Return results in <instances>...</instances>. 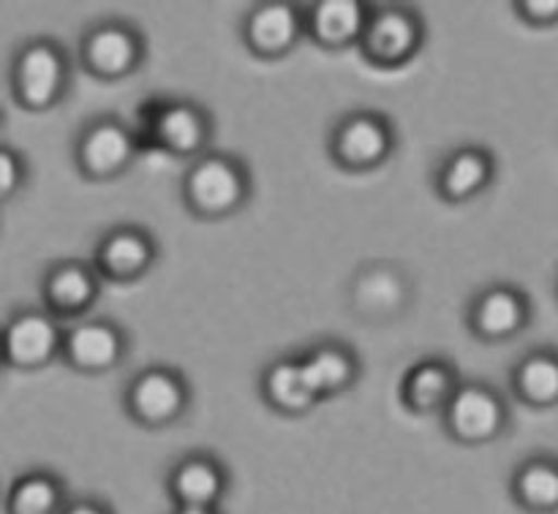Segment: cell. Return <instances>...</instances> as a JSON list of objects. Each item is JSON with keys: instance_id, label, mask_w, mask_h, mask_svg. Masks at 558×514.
I'll list each match as a JSON object with an SVG mask.
<instances>
[{"instance_id": "13", "label": "cell", "mask_w": 558, "mask_h": 514, "mask_svg": "<svg viewBox=\"0 0 558 514\" xmlns=\"http://www.w3.org/2000/svg\"><path fill=\"white\" fill-rule=\"evenodd\" d=\"M529 321V305L521 292L510 286H494L474 303L472 327L485 341H507L518 335Z\"/></svg>"}, {"instance_id": "9", "label": "cell", "mask_w": 558, "mask_h": 514, "mask_svg": "<svg viewBox=\"0 0 558 514\" xmlns=\"http://www.w3.org/2000/svg\"><path fill=\"white\" fill-rule=\"evenodd\" d=\"M63 332L49 314L25 310L14 316L3 332V354L16 368H41L60 352Z\"/></svg>"}, {"instance_id": "5", "label": "cell", "mask_w": 558, "mask_h": 514, "mask_svg": "<svg viewBox=\"0 0 558 514\" xmlns=\"http://www.w3.org/2000/svg\"><path fill=\"white\" fill-rule=\"evenodd\" d=\"M125 403L136 423L147 425V428H163L183 417L185 406H189V387L174 370H142L131 381Z\"/></svg>"}, {"instance_id": "11", "label": "cell", "mask_w": 558, "mask_h": 514, "mask_svg": "<svg viewBox=\"0 0 558 514\" xmlns=\"http://www.w3.org/2000/svg\"><path fill=\"white\" fill-rule=\"evenodd\" d=\"M303 36V16L289 3H259L245 20V44L262 58L292 52Z\"/></svg>"}, {"instance_id": "21", "label": "cell", "mask_w": 558, "mask_h": 514, "mask_svg": "<svg viewBox=\"0 0 558 514\" xmlns=\"http://www.w3.org/2000/svg\"><path fill=\"white\" fill-rule=\"evenodd\" d=\"M456 390V370L450 365L439 363V359H428V363L417 365L407 376V381H403V401H407L412 412L434 414L450 403Z\"/></svg>"}, {"instance_id": "22", "label": "cell", "mask_w": 558, "mask_h": 514, "mask_svg": "<svg viewBox=\"0 0 558 514\" xmlns=\"http://www.w3.org/2000/svg\"><path fill=\"white\" fill-rule=\"evenodd\" d=\"M521 401L529 406H554L558 401V363L550 352H534L518 365L515 376H512Z\"/></svg>"}, {"instance_id": "23", "label": "cell", "mask_w": 558, "mask_h": 514, "mask_svg": "<svg viewBox=\"0 0 558 514\" xmlns=\"http://www.w3.org/2000/svg\"><path fill=\"white\" fill-rule=\"evenodd\" d=\"M515 499L532 512L558 506V472L550 461H529L515 477Z\"/></svg>"}, {"instance_id": "15", "label": "cell", "mask_w": 558, "mask_h": 514, "mask_svg": "<svg viewBox=\"0 0 558 514\" xmlns=\"http://www.w3.org/2000/svg\"><path fill=\"white\" fill-rule=\"evenodd\" d=\"M210 120L199 107L174 101L156 114V139L163 150L174 156H196L207 145Z\"/></svg>"}, {"instance_id": "2", "label": "cell", "mask_w": 558, "mask_h": 514, "mask_svg": "<svg viewBox=\"0 0 558 514\" xmlns=\"http://www.w3.org/2000/svg\"><path fill=\"white\" fill-rule=\"evenodd\" d=\"M69 82V63L58 44L33 41L14 63L16 98L31 112H47L63 98Z\"/></svg>"}, {"instance_id": "17", "label": "cell", "mask_w": 558, "mask_h": 514, "mask_svg": "<svg viewBox=\"0 0 558 514\" xmlns=\"http://www.w3.org/2000/svg\"><path fill=\"white\" fill-rule=\"evenodd\" d=\"M44 297L52 314L60 316H80L96 303L98 281L90 267L85 265H58L47 276L44 283Z\"/></svg>"}, {"instance_id": "27", "label": "cell", "mask_w": 558, "mask_h": 514, "mask_svg": "<svg viewBox=\"0 0 558 514\" xmlns=\"http://www.w3.org/2000/svg\"><path fill=\"white\" fill-rule=\"evenodd\" d=\"M60 514H109V510L101 504H93V501H80V504H71L65 510H60Z\"/></svg>"}, {"instance_id": "6", "label": "cell", "mask_w": 558, "mask_h": 514, "mask_svg": "<svg viewBox=\"0 0 558 514\" xmlns=\"http://www.w3.org/2000/svg\"><path fill=\"white\" fill-rule=\"evenodd\" d=\"M392 150V131L385 118L374 112H357L341 120L332 134V156L354 172L379 167Z\"/></svg>"}, {"instance_id": "7", "label": "cell", "mask_w": 558, "mask_h": 514, "mask_svg": "<svg viewBox=\"0 0 558 514\" xmlns=\"http://www.w3.org/2000/svg\"><path fill=\"white\" fill-rule=\"evenodd\" d=\"M82 60L87 71L101 79L129 76L142 63V38L134 27L120 22H104L93 27L82 41Z\"/></svg>"}, {"instance_id": "18", "label": "cell", "mask_w": 558, "mask_h": 514, "mask_svg": "<svg viewBox=\"0 0 558 514\" xmlns=\"http://www.w3.org/2000/svg\"><path fill=\"white\" fill-rule=\"evenodd\" d=\"M494 178V161L477 147H463L447 158L439 172V191L450 201H466L477 196Z\"/></svg>"}, {"instance_id": "3", "label": "cell", "mask_w": 558, "mask_h": 514, "mask_svg": "<svg viewBox=\"0 0 558 514\" xmlns=\"http://www.w3.org/2000/svg\"><path fill=\"white\" fill-rule=\"evenodd\" d=\"M357 44L371 63L396 69L417 54L420 44H423V22L412 9L385 5V9L368 14Z\"/></svg>"}, {"instance_id": "14", "label": "cell", "mask_w": 558, "mask_h": 514, "mask_svg": "<svg viewBox=\"0 0 558 514\" xmlns=\"http://www.w3.org/2000/svg\"><path fill=\"white\" fill-rule=\"evenodd\" d=\"M368 14L371 11L357 0H322L311 9L308 30L322 47L341 49L360 41Z\"/></svg>"}, {"instance_id": "19", "label": "cell", "mask_w": 558, "mask_h": 514, "mask_svg": "<svg viewBox=\"0 0 558 514\" xmlns=\"http://www.w3.org/2000/svg\"><path fill=\"white\" fill-rule=\"evenodd\" d=\"M262 390L270 406L283 414H305L319 403V395L311 390L300 359H278L265 370Z\"/></svg>"}, {"instance_id": "26", "label": "cell", "mask_w": 558, "mask_h": 514, "mask_svg": "<svg viewBox=\"0 0 558 514\" xmlns=\"http://www.w3.org/2000/svg\"><path fill=\"white\" fill-rule=\"evenodd\" d=\"M518 11L532 25H550L558 16V0H526L518 5Z\"/></svg>"}, {"instance_id": "12", "label": "cell", "mask_w": 558, "mask_h": 514, "mask_svg": "<svg viewBox=\"0 0 558 514\" xmlns=\"http://www.w3.org/2000/svg\"><path fill=\"white\" fill-rule=\"evenodd\" d=\"M96 259L104 276L112 281H134L150 270L156 259V245L142 229L123 227L101 240Z\"/></svg>"}, {"instance_id": "16", "label": "cell", "mask_w": 558, "mask_h": 514, "mask_svg": "<svg viewBox=\"0 0 558 514\" xmlns=\"http://www.w3.org/2000/svg\"><path fill=\"white\" fill-rule=\"evenodd\" d=\"M178 506H207L216 510L227 490V474L213 457H185L169 477Z\"/></svg>"}, {"instance_id": "1", "label": "cell", "mask_w": 558, "mask_h": 514, "mask_svg": "<svg viewBox=\"0 0 558 514\" xmlns=\"http://www.w3.org/2000/svg\"><path fill=\"white\" fill-rule=\"evenodd\" d=\"M183 191L191 210L202 218H223L243 207L248 178L234 158L207 156L191 167Z\"/></svg>"}, {"instance_id": "24", "label": "cell", "mask_w": 558, "mask_h": 514, "mask_svg": "<svg viewBox=\"0 0 558 514\" xmlns=\"http://www.w3.org/2000/svg\"><path fill=\"white\" fill-rule=\"evenodd\" d=\"M60 504H63L60 485L47 474H31L20 479L9 499L11 514H54Z\"/></svg>"}, {"instance_id": "10", "label": "cell", "mask_w": 558, "mask_h": 514, "mask_svg": "<svg viewBox=\"0 0 558 514\" xmlns=\"http://www.w3.org/2000/svg\"><path fill=\"white\" fill-rule=\"evenodd\" d=\"M60 352L71 368L82 374H104L123 359L125 338L107 321H82L65 332Z\"/></svg>"}, {"instance_id": "4", "label": "cell", "mask_w": 558, "mask_h": 514, "mask_svg": "<svg viewBox=\"0 0 558 514\" xmlns=\"http://www.w3.org/2000/svg\"><path fill=\"white\" fill-rule=\"evenodd\" d=\"M445 419L447 430L463 444H488L505 430L507 408L490 387L466 384L452 392Z\"/></svg>"}, {"instance_id": "25", "label": "cell", "mask_w": 558, "mask_h": 514, "mask_svg": "<svg viewBox=\"0 0 558 514\" xmlns=\"http://www.w3.org/2000/svg\"><path fill=\"white\" fill-rule=\"evenodd\" d=\"M22 183V163L11 150H0V201L9 199Z\"/></svg>"}, {"instance_id": "20", "label": "cell", "mask_w": 558, "mask_h": 514, "mask_svg": "<svg viewBox=\"0 0 558 514\" xmlns=\"http://www.w3.org/2000/svg\"><path fill=\"white\" fill-rule=\"evenodd\" d=\"M300 368H303L311 390H314L322 401L325 395L341 392L352 384L354 376H357V359H354V354L347 352L343 346L325 343V346L311 348V352L300 359Z\"/></svg>"}, {"instance_id": "8", "label": "cell", "mask_w": 558, "mask_h": 514, "mask_svg": "<svg viewBox=\"0 0 558 514\" xmlns=\"http://www.w3.org/2000/svg\"><path fill=\"white\" fill-rule=\"evenodd\" d=\"M134 158V136L118 120H98L76 142V163L93 180H109Z\"/></svg>"}, {"instance_id": "28", "label": "cell", "mask_w": 558, "mask_h": 514, "mask_svg": "<svg viewBox=\"0 0 558 514\" xmlns=\"http://www.w3.org/2000/svg\"><path fill=\"white\" fill-rule=\"evenodd\" d=\"M174 514H218L216 510H207V506H178Z\"/></svg>"}]
</instances>
